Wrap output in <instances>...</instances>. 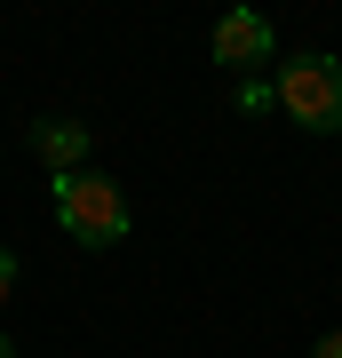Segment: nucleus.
Here are the masks:
<instances>
[{
  "label": "nucleus",
  "instance_id": "1",
  "mask_svg": "<svg viewBox=\"0 0 342 358\" xmlns=\"http://www.w3.org/2000/svg\"><path fill=\"white\" fill-rule=\"evenodd\" d=\"M56 223H64V239H80V247H120L127 239V192L112 176H96V167L56 176Z\"/></svg>",
  "mask_w": 342,
  "mask_h": 358
},
{
  "label": "nucleus",
  "instance_id": "2",
  "mask_svg": "<svg viewBox=\"0 0 342 358\" xmlns=\"http://www.w3.org/2000/svg\"><path fill=\"white\" fill-rule=\"evenodd\" d=\"M271 88H279V112L294 120V128H342V64L334 56H294V64H279V80H271Z\"/></svg>",
  "mask_w": 342,
  "mask_h": 358
},
{
  "label": "nucleus",
  "instance_id": "3",
  "mask_svg": "<svg viewBox=\"0 0 342 358\" xmlns=\"http://www.w3.org/2000/svg\"><path fill=\"white\" fill-rule=\"evenodd\" d=\"M215 64H231L239 80H255V64H271V24L255 8H231L215 24Z\"/></svg>",
  "mask_w": 342,
  "mask_h": 358
},
{
  "label": "nucleus",
  "instance_id": "4",
  "mask_svg": "<svg viewBox=\"0 0 342 358\" xmlns=\"http://www.w3.org/2000/svg\"><path fill=\"white\" fill-rule=\"evenodd\" d=\"M32 152L48 159V176H80L88 167V128L80 120H32Z\"/></svg>",
  "mask_w": 342,
  "mask_h": 358
},
{
  "label": "nucleus",
  "instance_id": "5",
  "mask_svg": "<svg viewBox=\"0 0 342 358\" xmlns=\"http://www.w3.org/2000/svg\"><path fill=\"white\" fill-rule=\"evenodd\" d=\"M271 103H279V88H271L263 72H255V80H239V112H271Z\"/></svg>",
  "mask_w": 342,
  "mask_h": 358
},
{
  "label": "nucleus",
  "instance_id": "6",
  "mask_svg": "<svg viewBox=\"0 0 342 358\" xmlns=\"http://www.w3.org/2000/svg\"><path fill=\"white\" fill-rule=\"evenodd\" d=\"M8 294H16V255L0 247V303H8Z\"/></svg>",
  "mask_w": 342,
  "mask_h": 358
},
{
  "label": "nucleus",
  "instance_id": "7",
  "mask_svg": "<svg viewBox=\"0 0 342 358\" xmlns=\"http://www.w3.org/2000/svg\"><path fill=\"white\" fill-rule=\"evenodd\" d=\"M311 358H342V327H334V334H318V350H311Z\"/></svg>",
  "mask_w": 342,
  "mask_h": 358
},
{
  "label": "nucleus",
  "instance_id": "8",
  "mask_svg": "<svg viewBox=\"0 0 342 358\" xmlns=\"http://www.w3.org/2000/svg\"><path fill=\"white\" fill-rule=\"evenodd\" d=\"M0 358H16V343H8V334H0Z\"/></svg>",
  "mask_w": 342,
  "mask_h": 358
}]
</instances>
